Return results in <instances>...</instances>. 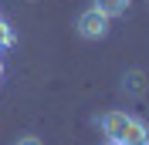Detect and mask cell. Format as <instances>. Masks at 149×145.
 I'll list each match as a JSON object with an SVG mask.
<instances>
[{"label": "cell", "mask_w": 149, "mask_h": 145, "mask_svg": "<svg viewBox=\"0 0 149 145\" xmlns=\"http://www.w3.org/2000/svg\"><path fill=\"white\" fill-rule=\"evenodd\" d=\"M102 132L109 142H125V145H142L149 135V125L139 115H129V111H109L102 115Z\"/></svg>", "instance_id": "cell-1"}, {"label": "cell", "mask_w": 149, "mask_h": 145, "mask_svg": "<svg viewBox=\"0 0 149 145\" xmlns=\"http://www.w3.org/2000/svg\"><path fill=\"white\" fill-rule=\"evenodd\" d=\"M74 27H78V34L85 37V41H105L112 30V17H105L102 10H85V14H78V20H74Z\"/></svg>", "instance_id": "cell-2"}, {"label": "cell", "mask_w": 149, "mask_h": 145, "mask_svg": "<svg viewBox=\"0 0 149 145\" xmlns=\"http://www.w3.org/2000/svg\"><path fill=\"white\" fill-rule=\"evenodd\" d=\"M122 91H125L129 98H139V95H146V74H142L139 68L125 71V78H122Z\"/></svg>", "instance_id": "cell-3"}, {"label": "cell", "mask_w": 149, "mask_h": 145, "mask_svg": "<svg viewBox=\"0 0 149 145\" xmlns=\"http://www.w3.org/2000/svg\"><path fill=\"white\" fill-rule=\"evenodd\" d=\"M132 0H95V10H102L105 17H122L129 10Z\"/></svg>", "instance_id": "cell-4"}, {"label": "cell", "mask_w": 149, "mask_h": 145, "mask_svg": "<svg viewBox=\"0 0 149 145\" xmlns=\"http://www.w3.org/2000/svg\"><path fill=\"white\" fill-rule=\"evenodd\" d=\"M14 44V30H10V24L3 17H0V47H10Z\"/></svg>", "instance_id": "cell-5"}, {"label": "cell", "mask_w": 149, "mask_h": 145, "mask_svg": "<svg viewBox=\"0 0 149 145\" xmlns=\"http://www.w3.org/2000/svg\"><path fill=\"white\" fill-rule=\"evenodd\" d=\"M14 145H44V142H41L37 135H24V138H17Z\"/></svg>", "instance_id": "cell-6"}, {"label": "cell", "mask_w": 149, "mask_h": 145, "mask_svg": "<svg viewBox=\"0 0 149 145\" xmlns=\"http://www.w3.org/2000/svg\"><path fill=\"white\" fill-rule=\"evenodd\" d=\"M0 78H3V61H0Z\"/></svg>", "instance_id": "cell-7"}, {"label": "cell", "mask_w": 149, "mask_h": 145, "mask_svg": "<svg viewBox=\"0 0 149 145\" xmlns=\"http://www.w3.org/2000/svg\"><path fill=\"white\" fill-rule=\"evenodd\" d=\"M142 145H149V135H146V142H142Z\"/></svg>", "instance_id": "cell-8"}, {"label": "cell", "mask_w": 149, "mask_h": 145, "mask_svg": "<svg viewBox=\"0 0 149 145\" xmlns=\"http://www.w3.org/2000/svg\"><path fill=\"white\" fill-rule=\"evenodd\" d=\"M105 145H115V142H105Z\"/></svg>", "instance_id": "cell-9"}]
</instances>
